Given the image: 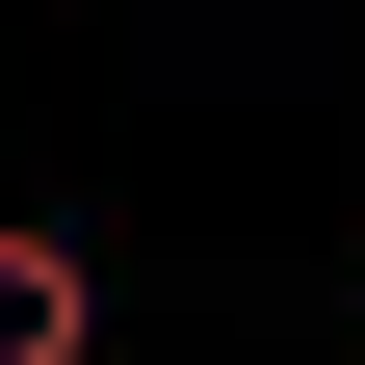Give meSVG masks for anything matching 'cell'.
I'll use <instances>...</instances> for the list:
<instances>
[{"label":"cell","instance_id":"7a4b0ae2","mask_svg":"<svg viewBox=\"0 0 365 365\" xmlns=\"http://www.w3.org/2000/svg\"><path fill=\"white\" fill-rule=\"evenodd\" d=\"M339 365H365V339H339Z\"/></svg>","mask_w":365,"mask_h":365},{"label":"cell","instance_id":"6da1fadb","mask_svg":"<svg viewBox=\"0 0 365 365\" xmlns=\"http://www.w3.org/2000/svg\"><path fill=\"white\" fill-rule=\"evenodd\" d=\"M78 339H105V261L53 209H0V365H78Z\"/></svg>","mask_w":365,"mask_h":365}]
</instances>
